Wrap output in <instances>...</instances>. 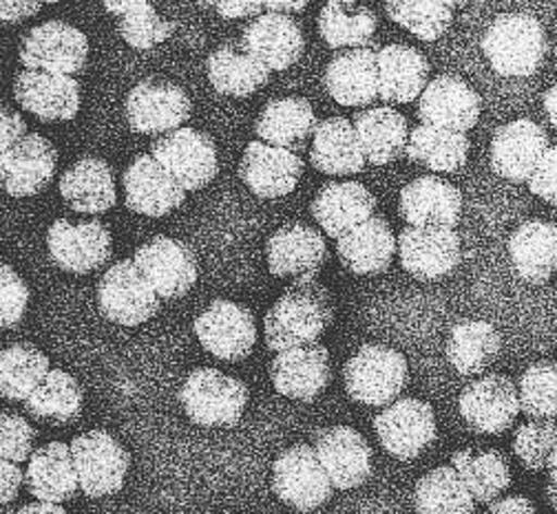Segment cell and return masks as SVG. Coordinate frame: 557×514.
<instances>
[{"mask_svg": "<svg viewBox=\"0 0 557 514\" xmlns=\"http://www.w3.org/2000/svg\"><path fill=\"white\" fill-rule=\"evenodd\" d=\"M87 58V36L78 27L62 21H49L34 27L21 45V62L29 71L76 76L85 68Z\"/></svg>", "mask_w": 557, "mask_h": 514, "instance_id": "30bf717a", "label": "cell"}, {"mask_svg": "<svg viewBox=\"0 0 557 514\" xmlns=\"http://www.w3.org/2000/svg\"><path fill=\"white\" fill-rule=\"evenodd\" d=\"M58 151L55 146L38 135L29 133L16 146L0 158V175L3 188L12 197H32L45 190L55 173Z\"/></svg>", "mask_w": 557, "mask_h": 514, "instance_id": "cb8c5ba5", "label": "cell"}, {"mask_svg": "<svg viewBox=\"0 0 557 514\" xmlns=\"http://www.w3.org/2000/svg\"><path fill=\"white\" fill-rule=\"evenodd\" d=\"M500 351L503 338L498 329L484 321L458 323L447 338V360L465 378L484 374L498 360Z\"/></svg>", "mask_w": 557, "mask_h": 514, "instance_id": "f35d334b", "label": "cell"}, {"mask_svg": "<svg viewBox=\"0 0 557 514\" xmlns=\"http://www.w3.org/2000/svg\"><path fill=\"white\" fill-rule=\"evenodd\" d=\"M428 58L407 45H387L379 49L381 100L387 104H407L421 100L430 85Z\"/></svg>", "mask_w": 557, "mask_h": 514, "instance_id": "1f68e13d", "label": "cell"}, {"mask_svg": "<svg viewBox=\"0 0 557 514\" xmlns=\"http://www.w3.org/2000/svg\"><path fill=\"white\" fill-rule=\"evenodd\" d=\"M374 430L381 447L400 462L416 460L438 437L432 404L416 398L396 400L392 406L379 413L374 417Z\"/></svg>", "mask_w": 557, "mask_h": 514, "instance_id": "52a82bcc", "label": "cell"}, {"mask_svg": "<svg viewBox=\"0 0 557 514\" xmlns=\"http://www.w3.org/2000/svg\"><path fill=\"white\" fill-rule=\"evenodd\" d=\"M162 299L133 259L111 265L98 283V305L104 318L137 327L160 312Z\"/></svg>", "mask_w": 557, "mask_h": 514, "instance_id": "5b68a950", "label": "cell"}, {"mask_svg": "<svg viewBox=\"0 0 557 514\" xmlns=\"http://www.w3.org/2000/svg\"><path fill=\"white\" fill-rule=\"evenodd\" d=\"M60 195L76 212H107L117 201L113 168L100 158H83L60 177Z\"/></svg>", "mask_w": 557, "mask_h": 514, "instance_id": "d590c367", "label": "cell"}, {"mask_svg": "<svg viewBox=\"0 0 557 514\" xmlns=\"http://www.w3.org/2000/svg\"><path fill=\"white\" fill-rule=\"evenodd\" d=\"M213 89L231 98H248L270 80V68L242 42H226L206 60Z\"/></svg>", "mask_w": 557, "mask_h": 514, "instance_id": "836d02e7", "label": "cell"}, {"mask_svg": "<svg viewBox=\"0 0 557 514\" xmlns=\"http://www.w3.org/2000/svg\"><path fill=\"white\" fill-rule=\"evenodd\" d=\"M128 126L139 135H169L190 117L186 91L166 80H143L126 98Z\"/></svg>", "mask_w": 557, "mask_h": 514, "instance_id": "5bb4252c", "label": "cell"}, {"mask_svg": "<svg viewBox=\"0 0 557 514\" xmlns=\"http://www.w3.org/2000/svg\"><path fill=\"white\" fill-rule=\"evenodd\" d=\"M548 149V135L540 124L524 117L513 120L494 133L492 168L513 184H524Z\"/></svg>", "mask_w": 557, "mask_h": 514, "instance_id": "d6986e66", "label": "cell"}, {"mask_svg": "<svg viewBox=\"0 0 557 514\" xmlns=\"http://www.w3.org/2000/svg\"><path fill=\"white\" fill-rule=\"evenodd\" d=\"M325 89L341 106H368L381 98L379 51L372 47L347 49L327 62Z\"/></svg>", "mask_w": 557, "mask_h": 514, "instance_id": "44dd1931", "label": "cell"}, {"mask_svg": "<svg viewBox=\"0 0 557 514\" xmlns=\"http://www.w3.org/2000/svg\"><path fill=\"white\" fill-rule=\"evenodd\" d=\"M180 402L193 424L231 428L242 422L248 404V387L237 378L203 366L186 378Z\"/></svg>", "mask_w": 557, "mask_h": 514, "instance_id": "277c9868", "label": "cell"}, {"mask_svg": "<svg viewBox=\"0 0 557 514\" xmlns=\"http://www.w3.org/2000/svg\"><path fill=\"white\" fill-rule=\"evenodd\" d=\"M451 466L462 477L475 503L492 505L511 486V466L503 451H473L465 449L454 453Z\"/></svg>", "mask_w": 557, "mask_h": 514, "instance_id": "ab89813d", "label": "cell"}, {"mask_svg": "<svg viewBox=\"0 0 557 514\" xmlns=\"http://www.w3.org/2000/svg\"><path fill=\"white\" fill-rule=\"evenodd\" d=\"M413 505L418 514H473L475 499L454 466H441L418 479Z\"/></svg>", "mask_w": 557, "mask_h": 514, "instance_id": "f6af8a7d", "label": "cell"}, {"mask_svg": "<svg viewBox=\"0 0 557 514\" xmlns=\"http://www.w3.org/2000/svg\"><path fill=\"white\" fill-rule=\"evenodd\" d=\"M385 12L387 18L428 42L438 40L454 23V5L432 0H389Z\"/></svg>", "mask_w": 557, "mask_h": 514, "instance_id": "7dc6e473", "label": "cell"}, {"mask_svg": "<svg viewBox=\"0 0 557 514\" xmlns=\"http://www.w3.org/2000/svg\"><path fill=\"white\" fill-rule=\"evenodd\" d=\"M242 181L261 199L290 195L304 177V160L263 141H250L239 162Z\"/></svg>", "mask_w": 557, "mask_h": 514, "instance_id": "ffe728a7", "label": "cell"}, {"mask_svg": "<svg viewBox=\"0 0 557 514\" xmlns=\"http://www.w3.org/2000/svg\"><path fill=\"white\" fill-rule=\"evenodd\" d=\"M314 451L338 490H355L372 475V449L352 426L319 430L314 435Z\"/></svg>", "mask_w": 557, "mask_h": 514, "instance_id": "2e32d148", "label": "cell"}, {"mask_svg": "<svg viewBox=\"0 0 557 514\" xmlns=\"http://www.w3.org/2000/svg\"><path fill=\"white\" fill-rule=\"evenodd\" d=\"M3 514H18V512H14V510H10V507H5V510H3Z\"/></svg>", "mask_w": 557, "mask_h": 514, "instance_id": "e7e4bbea", "label": "cell"}, {"mask_svg": "<svg viewBox=\"0 0 557 514\" xmlns=\"http://www.w3.org/2000/svg\"><path fill=\"white\" fill-rule=\"evenodd\" d=\"M122 181L126 205L137 214L164 216L186 201L182 184L153 155H139L124 171Z\"/></svg>", "mask_w": 557, "mask_h": 514, "instance_id": "603a6c76", "label": "cell"}, {"mask_svg": "<svg viewBox=\"0 0 557 514\" xmlns=\"http://www.w3.org/2000/svg\"><path fill=\"white\" fill-rule=\"evenodd\" d=\"M398 250V239L394 237L387 218L374 214L370 222L345 235L336 243V254L341 263L352 274L368 276L381 274L392 265Z\"/></svg>", "mask_w": 557, "mask_h": 514, "instance_id": "e575fe53", "label": "cell"}, {"mask_svg": "<svg viewBox=\"0 0 557 514\" xmlns=\"http://www.w3.org/2000/svg\"><path fill=\"white\" fill-rule=\"evenodd\" d=\"M133 261L164 301L182 299L197 280V256L180 239L156 237L135 250Z\"/></svg>", "mask_w": 557, "mask_h": 514, "instance_id": "9a60e30c", "label": "cell"}, {"mask_svg": "<svg viewBox=\"0 0 557 514\" xmlns=\"http://www.w3.org/2000/svg\"><path fill=\"white\" fill-rule=\"evenodd\" d=\"M268 267L274 276H314L325 259L327 246L317 228L306 224H288L278 228L265 246Z\"/></svg>", "mask_w": 557, "mask_h": 514, "instance_id": "f1b7e54d", "label": "cell"}, {"mask_svg": "<svg viewBox=\"0 0 557 514\" xmlns=\"http://www.w3.org/2000/svg\"><path fill=\"white\" fill-rule=\"evenodd\" d=\"M151 155L182 184L184 190H199L218 175V146L211 135L195 128H180L158 137Z\"/></svg>", "mask_w": 557, "mask_h": 514, "instance_id": "ba28073f", "label": "cell"}, {"mask_svg": "<svg viewBox=\"0 0 557 514\" xmlns=\"http://www.w3.org/2000/svg\"><path fill=\"white\" fill-rule=\"evenodd\" d=\"M332 321L334 303L330 291L314 276L297 278L265 314V344L276 353L317 344Z\"/></svg>", "mask_w": 557, "mask_h": 514, "instance_id": "6da1fadb", "label": "cell"}, {"mask_svg": "<svg viewBox=\"0 0 557 514\" xmlns=\"http://www.w3.org/2000/svg\"><path fill=\"white\" fill-rule=\"evenodd\" d=\"M513 453L524 468L550 473L557 466V422L531 419L522 424L513 437Z\"/></svg>", "mask_w": 557, "mask_h": 514, "instance_id": "c3c4849f", "label": "cell"}, {"mask_svg": "<svg viewBox=\"0 0 557 514\" xmlns=\"http://www.w3.org/2000/svg\"><path fill=\"white\" fill-rule=\"evenodd\" d=\"M409 380V366L400 351L385 344H366L345 362L343 383L355 402L392 406Z\"/></svg>", "mask_w": 557, "mask_h": 514, "instance_id": "3957f363", "label": "cell"}, {"mask_svg": "<svg viewBox=\"0 0 557 514\" xmlns=\"http://www.w3.org/2000/svg\"><path fill=\"white\" fill-rule=\"evenodd\" d=\"M544 497H546V501L550 503V507L557 512V466L548 473L546 488H544Z\"/></svg>", "mask_w": 557, "mask_h": 514, "instance_id": "6125c7cd", "label": "cell"}, {"mask_svg": "<svg viewBox=\"0 0 557 514\" xmlns=\"http://www.w3.org/2000/svg\"><path fill=\"white\" fill-rule=\"evenodd\" d=\"M104 8L117 18L120 36L133 49H153L156 45L169 40L175 32V25L166 23L147 0H124V3L107 0Z\"/></svg>", "mask_w": 557, "mask_h": 514, "instance_id": "bcb514c9", "label": "cell"}, {"mask_svg": "<svg viewBox=\"0 0 557 514\" xmlns=\"http://www.w3.org/2000/svg\"><path fill=\"white\" fill-rule=\"evenodd\" d=\"M405 155L436 173H458L469 158V137L465 133L421 124L411 130Z\"/></svg>", "mask_w": 557, "mask_h": 514, "instance_id": "7bdbcfd3", "label": "cell"}, {"mask_svg": "<svg viewBox=\"0 0 557 514\" xmlns=\"http://www.w3.org/2000/svg\"><path fill=\"white\" fill-rule=\"evenodd\" d=\"M484 514H540V512L533 505V501H529L527 497L511 494L494 501L490 507H486Z\"/></svg>", "mask_w": 557, "mask_h": 514, "instance_id": "9f6ffc18", "label": "cell"}, {"mask_svg": "<svg viewBox=\"0 0 557 514\" xmlns=\"http://www.w3.org/2000/svg\"><path fill=\"white\" fill-rule=\"evenodd\" d=\"M47 248L60 269L69 274H89L111 259L113 241L109 228L98 218L83 224L58 218L47 233Z\"/></svg>", "mask_w": 557, "mask_h": 514, "instance_id": "4fadbf2b", "label": "cell"}, {"mask_svg": "<svg viewBox=\"0 0 557 514\" xmlns=\"http://www.w3.org/2000/svg\"><path fill=\"white\" fill-rule=\"evenodd\" d=\"M23 484H25V473L18 468V464L3 462V466H0V488H3L0 499H3V505H10L18 497V490Z\"/></svg>", "mask_w": 557, "mask_h": 514, "instance_id": "11a10c76", "label": "cell"}, {"mask_svg": "<svg viewBox=\"0 0 557 514\" xmlns=\"http://www.w3.org/2000/svg\"><path fill=\"white\" fill-rule=\"evenodd\" d=\"M398 256L405 272L418 280L451 274L462 259L460 237L454 228H405L398 237Z\"/></svg>", "mask_w": 557, "mask_h": 514, "instance_id": "e0dca14e", "label": "cell"}, {"mask_svg": "<svg viewBox=\"0 0 557 514\" xmlns=\"http://www.w3.org/2000/svg\"><path fill=\"white\" fill-rule=\"evenodd\" d=\"M544 111H546L550 124L557 128V85H553V87L544 93Z\"/></svg>", "mask_w": 557, "mask_h": 514, "instance_id": "94428289", "label": "cell"}, {"mask_svg": "<svg viewBox=\"0 0 557 514\" xmlns=\"http://www.w3.org/2000/svg\"><path fill=\"white\" fill-rule=\"evenodd\" d=\"M418 117L425 126L467 133L480 117V96L462 78L445 73L418 100Z\"/></svg>", "mask_w": 557, "mask_h": 514, "instance_id": "484cf974", "label": "cell"}, {"mask_svg": "<svg viewBox=\"0 0 557 514\" xmlns=\"http://www.w3.org/2000/svg\"><path fill=\"white\" fill-rule=\"evenodd\" d=\"M376 197L359 181L325 184L312 201V216L332 239H343L374 216Z\"/></svg>", "mask_w": 557, "mask_h": 514, "instance_id": "4316f807", "label": "cell"}, {"mask_svg": "<svg viewBox=\"0 0 557 514\" xmlns=\"http://www.w3.org/2000/svg\"><path fill=\"white\" fill-rule=\"evenodd\" d=\"M482 49L494 71L507 78H529L542 66L548 42L542 23L531 14H503L482 38Z\"/></svg>", "mask_w": 557, "mask_h": 514, "instance_id": "7a4b0ae2", "label": "cell"}, {"mask_svg": "<svg viewBox=\"0 0 557 514\" xmlns=\"http://www.w3.org/2000/svg\"><path fill=\"white\" fill-rule=\"evenodd\" d=\"M220 514H233V512H220Z\"/></svg>", "mask_w": 557, "mask_h": 514, "instance_id": "003e7915", "label": "cell"}, {"mask_svg": "<svg viewBox=\"0 0 557 514\" xmlns=\"http://www.w3.org/2000/svg\"><path fill=\"white\" fill-rule=\"evenodd\" d=\"M25 486L32 497L45 503H64L83 492L72 447L51 442L40 447L27 466Z\"/></svg>", "mask_w": 557, "mask_h": 514, "instance_id": "4dcf8cb0", "label": "cell"}, {"mask_svg": "<svg viewBox=\"0 0 557 514\" xmlns=\"http://www.w3.org/2000/svg\"><path fill=\"white\" fill-rule=\"evenodd\" d=\"M376 27L374 10L355 0H332L319 14V34L332 49H363L372 42Z\"/></svg>", "mask_w": 557, "mask_h": 514, "instance_id": "b9f144b4", "label": "cell"}, {"mask_svg": "<svg viewBox=\"0 0 557 514\" xmlns=\"http://www.w3.org/2000/svg\"><path fill=\"white\" fill-rule=\"evenodd\" d=\"M458 411L471 430L480 435H503L522 411L518 385L500 374L484 376L465 387Z\"/></svg>", "mask_w": 557, "mask_h": 514, "instance_id": "7c38bea8", "label": "cell"}, {"mask_svg": "<svg viewBox=\"0 0 557 514\" xmlns=\"http://www.w3.org/2000/svg\"><path fill=\"white\" fill-rule=\"evenodd\" d=\"M310 162L325 175L343 177L363 173L368 158L355 124L345 117H327L319 122L312 137Z\"/></svg>", "mask_w": 557, "mask_h": 514, "instance_id": "d6a6232c", "label": "cell"}, {"mask_svg": "<svg viewBox=\"0 0 557 514\" xmlns=\"http://www.w3.org/2000/svg\"><path fill=\"white\" fill-rule=\"evenodd\" d=\"M215 8L224 18H259L265 3H215Z\"/></svg>", "mask_w": 557, "mask_h": 514, "instance_id": "6f0895ef", "label": "cell"}, {"mask_svg": "<svg viewBox=\"0 0 557 514\" xmlns=\"http://www.w3.org/2000/svg\"><path fill=\"white\" fill-rule=\"evenodd\" d=\"M272 490L295 510L312 512L332 499L334 484L317 451L308 444H297L274 460Z\"/></svg>", "mask_w": 557, "mask_h": 514, "instance_id": "8992f818", "label": "cell"}, {"mask_svg": "<svg viewBox=\"0 0 557 514\" xmlns=\"http://www.w3.org/2000/svg\"><path fill=\"white\" fill-rule=\"evenodd\" d=\"M85 409V391L81 383L62 369H51L47 380L25 402V411L42 424H74Z\"/></svg>", "mask_w": 557, "mask_h": 514, "instance_id": "60d3db41", "label": "cell"}, {"mask_svg": "<svg viewBox=\"0 0 557 514\" xmlns=\"http://www.w3.org/2000/svg\"><path fill=\"white\" fill-rule=\"evenodd\" d=\"M36 428L25 417L3 413V417H0V455H3V462L21 464L32 460L36 453Z\"/></svg>", "mask_w": 557, "mask_h": 514, "instance_id": "f907efd6", "label": "cell"}, {"mask_svg": "<svg viewBox=\"0 0 557 514\" xmlns=\"http://www.w3.org/2000/svg\"><path fill=\"white\" fill-rule=\"evenodd\" d=\"M330 378V351L319 342L276 353L270 364L276 393L299 402H314L327 389Z\"/></svg>", "mask_w": 557, "mask_h": 514, "instance_id": "ac0fdd59", "label": "cell"}, {"mask_svg": "<svg viewBox=\"0 0 557 514\" xmlns=\"http://www.w3.org/2000/svg\"><path fill=\"white\" fill-rule=\"evenodd\" d=\"M555 58H557V45H555Z\"/></svg>", "mask_w": 557, "mask_h": 514, "instance_id": "03108f58", "label": "cell"}, {"mask_svg": "<svg viewBox=\"0 0 557 514\" xmlns=\"http://www.w3.org/2000/svg\"><path fill=\"white\" fill-rule=\"evenodd\" d=\"M509 254L522 280L542 285L557 272V226L527 222L509 239Z\"/></svg>", "mask_w": 557, "mask_h": 514, "instance_id": "74e56055", "label": "cell"}, {"mask_svg": "<svg viewBox=\"0 0 557 514\" xmlns=\"http://www.w3.org/2000/svg\"><path fill=\"white\" fill-rule=\"evenodd\" d=\"M265 8L282 14V12H286V10H295V12H299V10H304V8H306V3H284V0H282V3H265Z\"/></svg>", "mask_w": 557, "mask_h": 514, "instance_id": "be15d7a7", "label": "cell"}, {"mask_svg": "<svg viewBox=\"0 0 557 514\" xmlns=\"http://www.w3.org/2000/svg\"><path fill=\"white\" fill-rule=\"evenodd\" d=\"M72 453L87 497L100 499L122 490L131 457L111 432L89 430L74 437Z\"/></svg>", "mask_w": 557, "mask_h": 514, "instance_id": "9c48e42d", "label": "cell"}, {"mask_svg": "<svg viewBox=\"0 0 557 514\" xmlns=\"http://www.w3.org/2000/svg\"><path fill=\"white\" fill-rule=\"evenodd\" d=\"M0 321H3V327H16L29 305V287L27 283L21 278V274L12 267V265H3V276H0Z\"/></svg>", "mask_w": 557, "mask_h": 514, "instance_id": "816d5d0a", "label": "cell"}, {"mask_svg": "<svg viewBox=\"0 0 557 514\" xmlns=\"http://www.w3.org/2000/svg\"><path fill=\"white\" fill-rule=\"evenodd\" d=\"M49 374V358L38 347L10 344L0 355V393L8 402H27Z\"/></svg>", "mask_w": 557, "mask_h": 514, "instance_id": "ee69618b", "label": "cell"}, {"mask_svg": "<svg viewBox=\"0 0 557 514\" xmlns=\"http://www.w3.org/2000/svg\"><path fill=\"white\" fill-rule=\"evenodd\" d=\"M242 45L270 71H286L301 60L306 38L301 25L293 16L268 12L244 29Z\"/></svg>", "mask_w": 557, "mask_h": 514, "instance_id": "83f0119b", "label": "cell"}, {"mask_svg": "<svg viewBox=\"0 0 557 514\" xmlns=\"http://www.w3.org/2000/svg\"><path fill=\"white\" fill-rule=\"evenodd\" d=\"M16 102L42 122L74 120L81 111V85L72 76L25 68L14 83Z\"/></svg>", "mask_w": 557, "mask_h": 514, "instance_id": "7402d4cb", "label": "cell"}, {"mask_svg": "<svg viewBox=\"0 0 557 514\" xmlns=\"http://www.w3.org/2000/svg\"><path fill=\"white\" fill-rule=\"evenodd\" d=\"M317 126L314 109L306 98H276L261 109L255 133L263 143L299 155L314 137Z\"/></svg>", "mask_w": 557, "mask_h": 514, "instance_id": "f546056e", "label": "cell"}, {"mask_svg": "<svg viewBox=\"0 0 557 514\" xmlns=\"http://www.w3.org/2000/svg\"><path fill=\"white\" fill-rule=\"evenodd\" d=\"M522 413L531 419H557V364L535 362L518 383Z\"/></svg>", "mask_w": 557, "mask_h": 514, "instance_id": "681fc988", "label": "cell"}, {"mask_svg": "<svg viewBox=\"0 0 557 514\" xmlns=\"http://www.w3.org/2000/svg\"><path fill=\"white\" fill-rule=\"evenodd\" d=\"M0 133H3V153L29 135L25 120L10 106L3 109V124H0Z\"/></svg>", "mask_w": 557, "mask_h": 514, "instance_id": "db71d44e", "label": "cell"}, {"mask_svg": "<svg viewBox=\"0 0 557 514\" xmlns=\"http://www.w3.org/2000/svg\"><path fill=\"white\" fill-rule=\"evenodd\" d=\"M529 190L550 205H557V143L544 153L533 177L529 179Z\"/></svg>", "mask_w": 557, "mask_h": 514, "instance_id": "f5cc1de1", "label": "cell"}, {"mask_svg": "<svg viewBox=\"0 0 557 514\" xmlns=\"http://www.w3.org/2000/svg\"><path fill=\"white\" fill-rule=\"evenodd\" d=\"M38 10H40V3H12V0H3V3H0V16H3V21L8 23L36 16Z\"/></svg>", "mask_w": 557, "mask_h": 514, "instance_id": "680465c9", "label": "cell"}, {"mask_svg": "<svg viewBox=\"0 0 557 514\" xmlns=\"http://www.w3.org/2000/svg\"><path fill=\"white\" fill-rule=\"evenodd\" d=\"M18 514H66V510L58 503H45V501H38V503H27L18 510Z\"/></svg>", "mask_w": 557, "mask_h": 514, "instance_id": "91938a15", "label": "cell"}, {"mask_svg": "<svg viewBox=\"0 0 557 514\" xmlns=\"http://www.w3.org/2000/svg\"><path fill=\"white\" fill-rule=\"evenodd\" d=\"M363 153L374 166H387L407 153V120L392 106L359 111L352 117Z\"/></svg>", "mask_w": 557, "mask_h": 514, "instance_id": "8d00e7d4", "label": "cell"}, {"mask_svg": "<svg viewBox=\"0 0 557 514\" xmlns=\"http://www.w3.org/2000/svg\"><path fill=\"white\" fill-rule=\"evenodd\" d=\"M201 347L226 362L246 360L257 342L255 314L233 301H215L195 321Z\"/></svg>", "mask_w": 557, "mask_h": 514, "instance_id": "8fae6325", "label": "cell"}, {"mask_svg": "<svg viewBox=\"0 0 557 514\" xmlns=\"http://www.w3.org/2000/svg\"><path fill=\"white\" fill-rule=\"evenodd\" d=\"M460 212V190L436 175L418 177L400 190V216L413 228H456Z\"/></svg>", "mask_w": 557, "mask_h": 514, "instance_id": "d4e9b609", "label": "cell"}]
</instances>
